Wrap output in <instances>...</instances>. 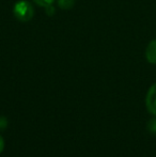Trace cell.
Listing matches in <instances>:
<instances>
[{"label":"cell","mask_w":156,"mask_h":157,"mask_svg":"<svg viewBox=\"0 0 156 157\" xmlns=\"http://www.w3.org/2000/svg\"><path fill=\"white\" fill-rule=\"evenodd\" d=\"M13 13H14V16L16 17L17 21L26 23V21H29L33 18L34 9L30 2L26 1V0H19L18 2L15 3Z\"/></svg>","instance_id":"6da1fadb"},{"label":"cell","mask_w":156,"mask_h":157,"mask_svg":"<svg viewBox=\"0 0 156 157\" xmlns=\"http://www.w3.org/2000/svg\"><path fill=\"white\" fill-rule=\"evenodd\" d=\"M146 106L148 111L152 116L156 117V82L151 86L148 93H146Z\"/></svg>","instance_id":"7a4b0ae2"},{"label":"cell","mask_w":156,"mask_h":157,"mask_svg":"<svg viewBox=\"0 0 156 157\" xmlns=\"http://www.w3.org/2000/svg\"><path fill=\"white\" fill-rule=\"evenodd\" d=\"M146 58L148 62L156 64V39L151 41L146 49Z\"/></svg>","instance_id":"3957f363"},{"label":"cell","mask_w":156,"mask_h":157,"mask_svg":"<svg viewBox=\"0 0 156 157\" xmlns=\"http://www.w3.org/2000/svg\"><path fill=\"white\" fill-rule=\"evenodd\" d=\"M76 0H58V6L62 10H70L74 6Z\"/></svg>","instance_id":"277c9868"},{"label":"cell","mask_w":156,"mask_h":157,"mask_svg":"<svg viewBox=\"0 0 156 157\" xmlns=\"http://www.w3.org/2000/svg\"><path fill=\"white\" fill-rule=\"evenodd\" d=\"M148 130L153 135H156V117L152 118L150 121L148 122V126H146Z\"/></svg>","instance_id":"5b68a950"},{"label":"cell","mask_w":156,"mask_h":157,"mask_svg":"<svg viewBox=\"0 0 156 157\" xmlns=\"http://www.w3.org/2000/svg\"><path fill=\"white\" fill-rule=\"evenodd\" d=\"M34 3H36L40 6H44V8H47L49 6H52L55 0H32Z\"/></svg>","instance_id":"8992f818"},{"label":"cell","mask_w":156,"mask_h":157,"mask_svg":"<svg viewBox=\"0 0 156 157\" xmlns=\"http://www.w3.org/2000/svg\"><path fill=\"white\" fill-rule=\"evenodd\" d=\"M4 150V140L1 136H0V154L2 153V151Z\"/></svg>","instance_id":"52a82bcc"}]
</instances>
